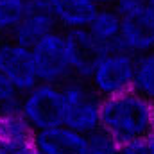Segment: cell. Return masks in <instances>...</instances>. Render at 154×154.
I'll return each mask as SVG.
<instances>
[{
  "instance_id": "5",
  "label": "cell",
  "mask_w": 154,
  "mask_h": 154,
  "mask_svg": "<svg viewBox=\"0 0 154 154\" xmlns=\"http://www.w3.org/2000/svg\"><path fill=\"white\" fill-rule=\"evenodd\" d=\"M20 113L34 133L63 125V93L61 86L38 82L22 95Z\"/></svg>"
},
{
  "instance_id": "7",
  "label": "cell",
  "mask_w": 154,
  "mask_h": 154,
  "mask_svg": "<svg viewBox=\"0 0 154 154\" xmlns=\"http://www.w3.org/2000/svg\"><path fill=\"white\" fill-rule=\"evenodd\" d=\"M57 29V23L43 0H27V13L22 22L7 32V39L31 48L39 39Z\"/></svg>"
},
{
  "instance_id": "22",
  "label": "cell",
  "mask_w": 154,
  "mask_h": 154,
  "mask_svg": "<svg viewBox=\"0 0 154 154\" xmlns=\"http://www.w3.org/2000/svg\"><path fill=\"white\" fill-rule=\"evenodd\" d=\"M147 142V147H149V154H154V129L149 133V136L145 138Z\"/></svg>"
},
{
  "instance_id": "25",
  "label": "cell",
  "mask_w": 154,
  "mask_h": 154,
  "mask_svg": "<svg viewBox=\"0 0 154 154\" xmlns=\"http://www.w3.org/2000/svg\"><path fill=\"white\" fill-rule=\"evenodd\" d=\"M151 115H152V124H154V102H151Z\"/></svg>"
},
{
  "instance_id": "4",
  "label": "cell",
  "mask_w": 154,
  "mask_h": 154,
  "mask_svg": "<svg viewBox=\"0 0 154 154\" xmlns=\"http://www.w3.org/2000/svg\"><path fill=\"white\" fill-rule=\"evenodd\" d=\"M31 54L38 82L63 86L65 82L74 79L68 57V47L63 31L56 29L50 34L43 36L36 45L31 47Z\"/></svg>"
},
{
  "instance_id": "12",
  "label": "cell",
  "mask_w": 154,
  "mask_h": 154,
  "mask_svg": "<svg viewBox=\"0 0 154 154\" xmlns=\"http://www.w3.org/2000/svg\"><path fill=\"white\" fill-rule=\"evenodd\" d=\"M43 2L50 9L57 27H63L65 31L84 29L97 11V7L90 0H43Z\"/></svg>"
},
{
  "instance_id": "9",
  "label": "cell",
  "mask_w": 154,
  "mask_h": 154,
  "mask_svg": "<svg viewBox=\"0 0 154 154\" xmlns=\"http://www.w3.org/2000/svg\"><path fill=\"white\" fill-rule=\"evenodd\" d=\"M63 32L66 39V47H68L72 75L77 81L88 82L95 63L104 54V50L93 41V38L90 36L86 29H72V31H63Z\"/></svg>"
},
{
  "instance_id": "1",
  "label": "cell",
  "mask_w": 154,
  "mask_h": 154,
  "mask_svg": "<svg viewBox=\"0 0 154 154\" xmlns=\"http://www.w3.org/2000/svg\"><path fill=\"white\" fill-rule=\"evenodd\" d=\"M100 129H104L116 143L147 138L154 129L151 102L133 90L102 99Z\"/></svg>"
},
{
  "instance_id": "14",
  "label": "cell",
  "mask_w": 154,
  "mask_h": 154,
  "mask_svg": "<svg viewBox=\"0 0 154 154\" xmlns=\"http://www.w3.org/2000/svg\"><path fill=\"white\" fill-rule=\"evenodd\" d=\"M133 91H136L145 100L154 102V52L136 57Z\"/></svg>"
},
{
  "instance_id": "11",
  "label": "cell",
  "mask_w": 154,
  "mask_h": 154,
  "mask_svg": "<svg viewBox=\"0 0 154 154\" xmlns=\"http://www.w3.org/2000/svg\"><path fill=\"white\" fill-rule=\"evenodd\" d=\"M120 27H122V16L113 7H102L95 11V14L91 16L90 23L84 29L104 52H108V50H122Z\"/></svg>"
},
{
  "instance_id": "15",
  "label": "cell",
  "mask_w": 154,
  "mask_h": 154,
  "mask_svg": "<svg viewBox=\"0 0 154 154\" xmlns=\"http://www.w3.org/2000/svg\"><path fill=\"white\" fill-rule=\"evenodd\" d=\"M27 13V0H0V25L9 32Z\"/></svg>"
},
{
  "instance_id": "18",
  "label": "cell",
  "mask_w": 154,
  "mask_h": 154,
  "mask_svg": "<svg viewBox=\"0 0 154 154\" xmlns=\"http://www.w3.org/2000/svg\"><path fill=\"white\" fill-rule=\"evenodd\" d=\"M32 151H34L32 142L0 140V154H31Z\"/></svg>"
},
{
  "instance_id": "3",
  "label": "cell",
  "mask_w": 154,
  "mask_h": 154,
  "mask_svg": "<svg viewBox=\"0 0 154 154\" xmlns=\"http://www.w3.org/2000/svg\"><path fill=\"white\" fill-rule=\"evenodd\" d=\"M136 57L124 50L104 52L93 66L88 84L100 99H109L133 90Z\"/></svg>"
},
{
  "instance_id": "2",
  "label": "cell",
  "mask_w": 154,
  "mask_h": 154,
  "mask_svg": "<svg viewBox=\"0 0 154 154\" xmlns=\"http://www.w3.org/2000/svg\"><path fill=\"white\" fill-rule=\"evenodd\" d=\"M61 93H63V125L84 136L100 127L102 99L91 90L88 82L72 79L61 86Z\"/></svg>"
},
{
  "instance_id": "13",
  "label": "cell",
  "mask_w": 154,
  "mask_h": 154,
  "mask_svg": "<svg viewBox=\"0 0 154 154\" xmlns=\"http://www.w3.org/2000/svg\"><path fill=\"white\" fill-rule=\"evenodd\" d=\"M34 131L22 116L20 109L14 111H0V140H14V142H32Z\"/></svg>"
},
{
  "instance_id": "6",
  "label": "cell",
  "mask_w": 154,
  "mask_h": 154,
  "mask_svg": "<svg viewBox=\"0 0 154 154\" xmlns=\"http://www.w3.org/2000/svg\"><path fill=\"white\" fill-rule=\"evenodd\" d=\"M0 74L18 90L20 95L32 90L38 84V77L31 48L5 39L0 45Z\"/></svg>"
},
{
  "instance_id": "17",
  "label": "cell",
  "mask_w": 154,
  "mask_h": 154,
  "mask_svg": "<svg viewBox=\"0 0 154 154\" xmlns=\"http://www.w3.org/2000/svg\"><path fill=\"white\" fill-rule=\"evenodd\" d=\"M22 95L18 90L0 74V111H14L20 108Z\"/></svg>"
},
{
  "instance_id": "24",
  "label": "cell",
  "mask_w": 154,
  "mask_h": 154,
  "mask_svg": "<svg viewBox=\"0 0 154 154\" xmlns=\"http://www.w3.org/2000/svg\"><path fill=\"white\" fill-rule=\"evenodd\" d=\"M5 39H7V31H5V29H4V27L0 25V45H2V43H4Z\"/></svg>"
},
{
  "instance_id": "23",
  "label": "cell",
  "mask_w": 154,
  "mask_h": 154,
  "mask_svg": "<svg viewBox=\"0 0 154 154\" xmlns=\"http://www.w3.org/2000/svg\"><path fill=\"white\" fill-rule=\"evenodd\" d=\"M145 9H147V13L154 18V0H145Z\"/></svg>"
},
{
  "instance_id": "16",
  "label": "cell",
  "mask_w": 154,
  "mask_h": 154,
  "mask_svg": "<svg viewBox=\"0 0 154 154\" xmlns=\"http://www.w3.org/2000/svg\"><path fill=\"white\" fill-rule=\"evenodd\" d=\"M86 149L88 154H116L118 143L104 129L99 127L86 134Z\"/></svg>"
},
{
  "instance_id": "26",
  "label": "cell",
  "mask_w": 154,
  "mask_h": 154,
  "mask_svg": "<svg viewBox=\"0 0 154 154\" xmlns=\"http://www.w3.org/2000/svg\"><path fill=\"white\" fill-rule=\"evenodd\" d=\"M31 154H41V152H39V151H36V149H34V151H32V152H31Z\"/></svg>"
},
{
  "instance_id": "21",
  "label": "cell",
  "mask_w": 154,
  "mask_h": 154,
  "mask_svg": "<svg viewBox=\"0 0 154 154\" xmlns=\"http://www.w3.org/2000/svg\"><path fill=\"white\" fill-rule=\"evenodd\" d=\"M97 9H102V7H115V4L118 0H90Z\"/></svg>"
},
{
  "instance_id": "19",
  "label": "cell",
  "mask_w": 154,
  "mask_h": 154,
  "mask_svg": "<svg viewBox=\"0 0 154 154\" xmlns=\"http://www.w3.org/2000/svg\"><path fill=\"white\" fill-rule=\"evenodd\" d=\"M113 9L120 16H127V14H133V13L145 9V0H118Z\"/></svg>"
},
{
  "instance_id": "10",
  "label": "cell",
  "mask_w": 154,
  "mask_h": 154,
  "mask_svg": "<svg viewBox=\"0 0 154 154\" xmlns=\"http://www.w3.org/2000/svg\"><path fill=\"white\" fill-rule=\"evenodd\" d=\"M34 149L41 154H88L86 136L57 125L34 134Z\"/></svg>"
},
{
  "instance_id": "8",
  "label": "cell",
  "mask_w": 154,
  "mask_h": 154,
  "mask_svg": "<svg viewBox=\"0 0 154 154\" xmlns=\"http://www.w3.org/2000/svg\"><path fill=\"white\" fill-rule=\"evenodd\" d=\"M120 48L134 57L154 52V18L147 9L122 16Z\"/></svg>"
},
{
  "instance_id": "20",
  "label": "cell",
  "mask_w": 154,
  "mask_h": 154,
  "mask_svg": "<svg viewBox=\"0 0 154 154\" xmlns=\"http://www.w3.org/2000/svg\"><path fill=\"white\" fill-rule=\"evenodd\" d=\"M116 154H149V147L145 138L143 140H133L125 143H118Z\"/></svg>"
}]
</instances>
